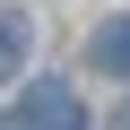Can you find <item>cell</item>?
Wrapping results in <instances>:
<instances>
[{
    "mask_svg": "<svg viewBox=\"0 0 130 130\" xmlns=\"http://www.w3.org/2000/svg\"><path fill=\"white\" fill-rule=\"evenodd\" d=\"M9 130H87V113H78V95L61 87V78H35V87H18Z\"/></svg>",
    "mask_w": 130,
    "mask_h": 130,
    "instance_id": "6da1fadb",
    "label": "cell"
},
{
    "mask_svg": "<svg viewBox=\"0 0 130 130\" xmlns=\"http://www.w3.org/2000/svg\"><path fill=\"white\" fill-rule=\"evenodd\" d=\"M121 130H130V104H121Z\"/></svg>",
    "mask_w": 130,
    "mask_h": 130,
    "instance_id": "277c9868",
    "label": "cell"
},
{
    "mask_svg": "<svg viewBox=\"0 0 130 130\" xmlns=\"http://www.w3.org/2000/svg\"><path fill=\"white\" fill-rule=\"evenodd\" d=\"M87 61H95V70H113V78H130V9L104 18V26L87 35Z\"/></svg>",
    "mask_w": 130,
    "mask_h": 130,
    "instance_id": "7a4b0ae2",
    "label": "cell"
},
{
    "mask_svg": "<svg viewBox=\"0 0 130 130\" xmlns=\"http://www.w3.org/2000/svg\"><path fill=\"white\" fill-rule=\"evenodd\" d=\"M26 43H35V35H26V18H18V9H0V87L26 70Z\"/></svg>",
    "mask_w": 130,
    "mask_h": 130,
    "instance_id": "3957f363",
    "label": "cell"
}]
</instances>
